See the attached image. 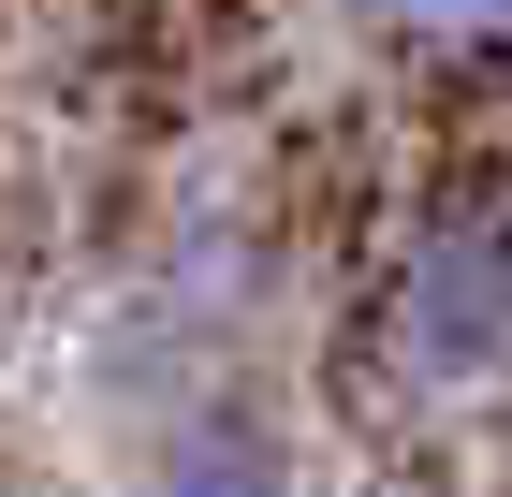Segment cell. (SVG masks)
<instances>
[{"label": "cell", "mask_w": 512, "mask_h": 497, "mask_svg": "<svg viewBox=\"0 0 512 497\" xmlns=\"http://www.w3.org/2000/svg\"><path fill=\"white\" fill-rule=\"evenodd\" d=\"M395 351L425 381H512V205H454L395 278Z\"/></svg>", "instance_id": "cell-1"}, {"label": "cell", "mask_w": 512, "mask_h": 497, "mask_svg": "<svg viewBox=\"0 0 512 497\" xmlns=\"http://www.w3.org/2000/svg\"><path fill=\"white\" fill-rule=\"evenodd\" d=\"M147 497H293V454H278L264 410H205V424H176V439H161Z\"/></svg>", "instance_id": "cell-2"}, {"label": "cell", "mask_w": 512, "mask_h": 497, "mask_svg": "<svg viewBox=\"0 0 512 497\" xmlns=\"http://www.w3.org/2000/svg\"><path fill=\"white\" fill-rule=\"evenodd\" d=\"M366 30H395V44H512V0H366Z\"/></svg>", "instance_id": "cell-3"}]
</instances>
